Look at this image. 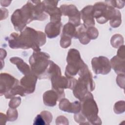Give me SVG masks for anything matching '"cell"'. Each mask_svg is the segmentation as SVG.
<instances>
[{
    "mask_svg": "<svg viewBox=\"0 0 125 125\" xmlns=\"http://www.w3.org/2000/svg\"><path fill=\"white\" fill-rule=\"evenodd\" d=\"M62 35L65 36L70 38H74L76 39V26L70 22L65 24L62 29Z\"/></svg>",
    "mask_w": 125,
    "mask_h": 125,
    "instance_id": "obj_23",
    "label": "cell"
},
{
    "mask_svg": "<svg viewBox=\"0 0 125 125\" xmlns=\"http://www.w3.org/2000/svg\"><path fill=\"white\" fill-rule=\"evenodd\" d=\"M50 56L42 51H34L30 56L29 62L32 73L39 79L44 78L45 72L50 63Z\"/></svg>",
    "mask_w": 125,
    "mask_h": 125,
    "instance_id": "obj_5",
    "label": "cell"
},
{
    "mask_svg": "<svg viewBox=\"0 0 125 125\" xmlns=\"http://www.w3.org/2000/svg\"><path fill=\"white\" fill-rule=\"evenodd\" d=\"M122 22L121 14L119 12L110 21L109 23L111 27L113 28H117L119 27Z\"/></svg>",
    "mask_w": 125,
    "mask_h": 125,
    "instance_id": "obj_27",
    "label": "cell"
},
{
    "mask_svg": "<svg viewBox=\"0 0 125 125\" xmlns=\"http://www.w3.org/2000/svg\"><path fill=\"white\" fill-rule=\"evenodd\" d=\"M64 97V93H59L53 89L49 90L43 94V103L46 106H54L56 105L57 101H60Z\"/></svg>",
    "mask_w": 125,
    "mask_h": 125,
    "instance_id": "obj_14",
    "label": "cell"
},
{
    "mask_svg": "<svg viewBox=\"0 0 125 125\" xmlns=\"http://www.w3.org/2000/svg\"><path fill=\"white\" fill-rule=\"evenodd\" d=\"M7 121H8L7 116L3 114L2 113H0V123H1V124L2 122H3V121H4V123L5 124L6 122Z\"/></svg>",
    "mask_w": 125,
    "mask_h": 125,
    "instance_id": "obj_36",
    "label": "cell"
},
{
    "mask_svg": "<svg viewBox=\"0 0 125 125\" xmlns=\"http://www.w3.org/2000/svg\"><path fill=\"white\" fill-rule=\"evenodd\" d=\"M78 75L79 78L72 90L74 96L80 101L88 92L94 90L95 85L86 64L79 71Z\"/></svg>",
    "mask_w": 125,
    "mask_h": 125,
    "instance_id": "obj_2",
    "label": "cell"
},
{
    "mask_svg": "<svg viewBox=\"0 0 125 125\" xmlns=\"http://www.w3.org/2000/svg\"><path fill=\"white\" fill-rule=\"evenodd\" d=\"M110 42L113 47L117 48L124 44V39L121 35L115 34L112 37Z\"/></svg>",
    "mask_w": 125,
    "mask_h": 125,
    "instance_id": "obj_25",
    "label": "cell"
},
{
    "mask_svg": "<svg viewBox=\"0 0 125 125\" xmlns=\"http://www.w3.org/2000/svg\"><path fill=\"white\" fill-rule=\"evenodd\" d=\"M61 71L60 67L53 61L50 60L49 65L47 69L43 79H49L57 75H61Z\"/></svg>",
    "mask_w": 125,
    "mask_h": 125,
    "instance_id": "obj_22",
    "label": "cell"
},
{
    "mask_svg": "<svg viewBox=\"0 0 125 125\" xmlns=\"http://www.w3.org/2000/svg\"><path fill=\"white\" fill-rule=\"evenodd\" d=\"M56 122L57 125H59V124L68 125V121L67 119L65 117L63 116H58L56 120Z\"/></svg>",
    "mask_w": 125,
    "mask_h": 125,
    "instance_id": "obj_34",
    "label": "cell"
},
{
    "mask_svg": "<svg viewBox=\"0 0 125 125\" xmlns=\"http://www.w3.org/2000/svg\"><path fill=\"white\" fill-rule=\"evenodd\" d=\"M10 61L11 63L15 64L19 71L24 75L32 73L29 65L21 58L18 57H13L10 59Z\"/></svg>",
    "mask_w": 125,
    "mask_h": 125,
    "instance_id": "obj_18",
    "label": "cell"
},
{
    "mask_svg": "<svg viewBox=\"0 0 125 125\" xmlns=\"http://www.w3.org/2000/svg\"><path fill=\"white\" fill-rule=\"evenodd\" d=\"M11 22L15 30L21 32L26 24L35 20L34 4L32 1H28L21 9L14 11L11 17Z\"/></svg>",
    "mask_w": 125,
    "mask_h": 125,
    "instance_id": "obj_3",
    "label": "cell"
},
{
    "mask_svg": "<svg viewBox=\"0 0 125 125\" xmlns=\"http://www.w3.org/2000/svg\"><path fill=\"white\" fill-rule=\"evenodd\" d=\"M92 67L96 74L106 75L111 71V65L107 58L104 56L94 57L91 61Z\"/></svg>",
    "mask_w": 125,
    "mask_h": 125,
    "instance_id": "obj_9",
    "label": "cell"
},
{
    "mask_svg": "<svg viewBox=\"0 0 125 125\" xmlns=\"http://www.w3.org/2000/svg\"><path fill=\"white\" fill-rule=\"evenodd\" d=\"M62 23L61 22H50L45 26V33L48 38H56L60 33Z\"/></svg>",
    "mask_w": 125,
    "mask_h": 125,
    "instance_id": "obj_17",
    "label": "cell"
},
{
    "mask_svg": "<svg viewBox=\"0 0 125 125\" xmlns=\"http://www.w3.org/2000/svg\"><path fill=\"white\" fill-rule=\"evenodd\" d=\"M38 77L32 73L24 75L20 81L21 85L24 88L26 94H29L34 92Z\"/></svg>",
    "mask_w": 125,
    "mask_h": 125,
    "instance_id": "obj_13",
    "label": "cell"
},
{
    "mask_svg": "<svg viewBox=\"0 0 125 125\" xmlns=\"http://www.w3.org/2000/svg\"><path fill=\"white\" fill-rule=\"evenodd\" d=\"M59 105L61 110L74 114L79 113L81 109L80 102L76 101L74 102L70 103L68 99L65 98H63L60 100Z\"/></svg>",
    "mask_w": 125,
    "mask_h": 125,
    "instance_id": "obj_15",
    "label": "cell"
},
{
    "mask_svg": "<svg viewBox=\"0 0 125 125\" xmlns=\"http://www.w3.org/2000/svg\"><path fill=\"white\" fill-rule=\"evenodd\" d=\"M7 41L9 47L12 49L32 48L34 51H40V47L46 42V36L41 31L26 27L20 34L11 33Z\"/></svg>",
    "mask_w": 125,
    "mask_h": 125,
    "instance_id": "obj_1",
    "label": "cell"
},
{
    "mask_svg": "<svg viewBox=\"0 0 125 125\" xmlns=\"http://www.w3.org/2000/svg\"><path fill=\"white\" fill-rule=\"evenodd\" d=\"M16 95H20L21 96H25L26 95L24 88L21 85L20 83L14 86L11 90L5 94L4 96L6 99H10Z\"/></svg>",
    "mask_w": 125,
    "mask_h": 125,
    "instance_id": "obj_24",
    "label": "cell"
},
{
    "mask_svg": "<svg viewBox=\"0 0 125 125\" xmlns=\"http://www.w3.org/2000/svg\"><path fill=\"white\" fill-rule=\"evenodd\" d=\"M66 61L67 64L65 68V75L67 77H74L85 65L81 59L80 52L76 49L69 50Z\"/></svg>",
    "mask_w": 125,
    "mask_h": 125,
    "instance_id": "obj_7",
    "label": "cell"
},
{
    "mask_svg": "<svg viewBox=\"0 0 125 125\" xmlns=\"http://www.w3.org/2000/svg\"><path fill=\"white\" fill-rule=\"evenodd\" d=\"M21 103V99L19 97H13L9 103V106L10 108H16L19 106Z\"/></svg>",
    "mask_w": 125,
    "mask_h": 125,
    "instance_id": "obj_32",
    "label": "cell"
},
{
    "mask_svg": "<svg viewBox=\"0 0 125 125\" xmlns=\"http://www.w3.org/2000/svg\"><path fill=\"white\" fill-rule=\"evenodd\" d=\"M93 8V5H87L84 7L80 12L81 17L83 21V24L87 28L95 25Z\"/></svg>",
    "mask_w": 125,
    "mask_h": 125,
    "instance_id": "obj_16",
    "label": "cell"
},
{
    "mask_svg": "<svg viewBox=\"0 0 125 125\" xmlns=\"http://www.w3.org/2000/svg\"><path fill=\"white\" fill-rule=\"evenodd\" d=\"M117 56L122 59L125 60V45H122L119 47V48L118 50L117 53Z\"/></svg>",
    "mask_w": 125,
    "mask_h": 125,
    "instance_id": "obj_35",
    "label": "cell"
},
{
    "mask_svg": "<svg viewBox=\"0 0 125 125\" xmlns=\"http://www.w3.org/2000/svg\"><path fill=\"white\" fill-rule=\"evenodd\" d=\"M81 109L79 113L84 118L87 125H101L102 121L98 115V107L91 92L80 101Z\"/></svg>",
    "mask_w": 125,
    "mask_h": 125,
    "instance_id": "obj_4",
    "label": "cell"
},
{
    "mask_svg": "<svg viewBox=\"0 0 125 125\" xmlns=\"http://www.w3.org/2000/svg\"><path fill=\"white\" fill-rule=\"evenodd\" d=\"M87 27L84 24H80L76 28V39H78L82 44H87L90 42L86 32Z\"/></svg>",
    "mask_w": 125,
    "mask_h": 125,
    "instance_id": "obj_21",
    "label": "cell"
},
{
    "mask_svg": "<svg viewBox=\"0 0 125 125\" xmlns=\"http://www.w3.org/2000/svg\"><path fill=\"white\" fill-rule=\"evenodd\" d=\"M42 2L44 5V11L46 13L50 15L51 22H61L62 12L57 7L58 1L55 0H43Z\"/></svg>",
    "mask_w": 125,
    "mask_h": 125,
    "instance_id": "obj_12",
    "label": "cell"
},
{
    "mask_svg": "<svg viewBox=\"0 0 125 125\" xmlns=\"http://www.w3.org/2000/svg\"><path fill=\"white\" fill-rule=\"evenodd\" d=\"M117 83L118 85L122 88H124V82H125V74H119L117 76L116 79Z\"/></svg>",
    "mask_w": 125,
    "mask_h": 125,
    "instance_id": "obj_33",
    "label": "cell"
},
{
    "mask_svg": "<svg viewBox=\"0 0 125 125\" xmlns=\"http://www.w3.org/2000/svg\"><path fill=\"white\" fill-rule=\"evenodd\" d=\"M60 9L62 15L68 17L69 22L72 23L76 27L81 24V13L75 5L63 4L61 5Z\"/></svg>",
    "mask_w": 125,
    "mask_h": 125,
    "instance_id": "obj_10",
    "label": "cell"
},
{
    "mask_svg": "<svg viewBox=\"0 0 125 125\" xmlns=\"http://www.w3.org/2000/svg\"><path fill=\"white\" fill-rule=\"evenodd\" d=\"M53 119L52 114L48 111H43L38 114L35 118L33 125H42L49 124L51 123Z\"/></svg>",
    "mask_w": 125,
    "mask_h": 125,
    "instance_id": "obj_19",
    "label": "cell"
},
{
    "mask_svg": "<svg viewBox=\"0 0 125 125\" xmlns=\"http://www.w3.org/2000/svg\"><path fill=\"white\" fill-rule=\"evenodd\" d=\"M7 120L10 122H13L16 120L18 117V111L16 108H12L9 107L7 111Z\"/></svg>",
    "mask_w": 125,
    "mask_h": 125,
    "instance_id": "obj_26",
    "label": "cell"
},
{
    "mask_svg": "<svg viewBox=\"0 0 125 125\" xmlns=\"http://www.w3.org/2000/svg\"><path fill=\"white\" fill-rule=\"evenodd\" d=\"M93 15L97 21L104 24L111 20L120 11L105 2H98L93 6Z\"/></svg>",
    "mask_w": 125,
    "mask_h": 125,
    "instance_id": "obj_6",
    "label": "cell"
},
{
    "mask_svg": "<svg viewBox=\"0 0 125 125\" xmlns=\"http://www.w3.org/2000/svg\"><path fill=\"white\" fill-rule=\"evenodd\" d=\"M71 38L65 36H61L60 41V45L62 48H66L71 45Z\"/></svg>",
    "mask_w": 125,
    "mask_h": 125,
    "instance_id": "obj_30",
    "label": "cell"
},
{
    "mask_svg": "<svg viewBox=\"0 0 125 125\" xmlns=\"http://www.w3.org/2000/svg\"><path fill=\"white\" fill-rule=\"evenodd\" d=\"M114 111L116 114H121L125 111V102L120 101L116 103L114 106Z\"/></svg>",
    "mask_w": 125,
    "mask_h": 125,
    "instance_id": "obj_29",
    "label": "cell"
},
{
    "mask_svg": "<svg viewBox=\"0 0 125 125\" xmlns=\"http://www.w3.org/2000/svg\"><path fill=\"white\" fill-rule=\"evenodd\" d=\"M50 80L52 89L60 93L64 92V89L69 88L72 90L77 81L74 77L62 76L61 75H55Z\"/></svg>",
    "mask_w": 125,
    "mask_h": 125,
    "instance_id": "obj_8",
    "label": "cell"
},
{
    "mask_svg": "<svg viewBox=\"0 0 125 125\" xmlns=\"http://www.w3.org/2000/svg\"><path fill=\"white\" fill-rule=\"evenodd\" d=\"M86 32L90 40H95L98 37V35H99L98 30L97 28H96L94 26L87 28Z\"/></svg>",
    "mask_w": 125,
    "mask_h": 125,
    "instance_id": "obj_28",
    "label": "cell"
},
{
    "mask_svg": "<svg viewBox=\"0 0 125 125\" xmlns=\"http://www.w3.org/2000/svg\"><path fill=\"white\" fill-rule=\"evenodd\" d=\"M18 80L6 73L0 74V96L5 95L14 86L20 84Z\"/></svg>",
    "mask_w": 125,
    "mask_h": 125,
    "instance_id": "obj_11",
    "label": "cell"
},
{
    "mask_svg": "<svg viewBox=\"0 0 125 125\" xmlns=\"http://www.w3.org/2000/svg\"><path fill=\"white\" fill-rule=\"evenodd\" d=\"M105 2L113 7L118 8L119 9L123 8L124 6V2L119 0H106Z\"/></svg>",
    "mask_w": 125,
    "mask_h": 125,
    "instance_id": "obj_31",
    "label": "cell"
},
{
    "mask_svg": "<svg viewBox=\"0 0 125 125\" xmlns=\"http://www.w3.org/2000/svg\"><path fill=\"white\" fill-rule=\"evenodd\" d=\"M111 67L117 74H125V60L115 56L110 60Z\"/></svg>",
    "mask_w": 125,
    "mask_h": 125,
    "instance_id": "obj_20",
    "label": "cell"
}]
</instances>
